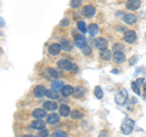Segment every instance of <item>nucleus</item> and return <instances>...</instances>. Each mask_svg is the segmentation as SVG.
I'll list each match as a JSON object with an SVG mask.
<instances>
[{
	"label": "nucleus",
	"mask_w": 146,
	"mask_h": 137,
	"mask_svg": "<svg viewBox=\"0 0 146 137\" xmlns=\"http://www.w3.org/2000/svg\"><path fill=\"white\" fill-rule=\"evenodd\" d=\"M94 45H95V47H98L100 51H101V50H106L107 49L108 43H107V40L105 38H96L94 40Z\"/></svg>",
	"instance_id": "obj_4"
},
{
	"label": "nucleus",
	"mask_w": 146,
	"mask_h": 137,
	"mask_svg": "<svg viewBox=\"0 0 146 137\" xmlns=\"http://www.w3.org/2000/svg\"><path fill=\"white\" fill-rule=\"evenodd\" d=\"M57 66H58V68H61V69H63V70H72L73 63L71 61H68V60H61V61H58Z\"/></svg>",
	"instance_id": "obj_6"
},
{
	"label": "nucleus",
	"mask_w": 146,
	"mask_h": 137,
	"mask_svg": "<svg viewBox=\"0 0 146 137\" xmlns=\"http://www.w3.org/2000/svg\"><path fill=\"white\" fill-rule=\"evenodd\" d=\"M82 51H83L84 55H90L91 53V49L89 46H85L84 49H82Z\"/></svg>",
	"instance_id": "obj_33"
},
{
	"label": "nucleus",
	"mask_w": 146,
	"mask_h": 137,
	"mask_svg": "<svg viewBox=\"0 0 146 137\" xmlns=\"http://www.w3.org/2000/svg\"><path fill=\"white\" fill-rule=\"evenodd\" d=\"M112 58H113V61H115L116 63H123L125 61V55L123 53L122 51H116L115 53H113Z\"/></svg>",
	"instance_id": "obj_10"
},
{
	"label": "nucleus",
	"mask_w": 146,
	"mask_h": 137,
	"mask_svg": "<svg viewBox=\"0 0 146 137\" xmlns=\"http://www.w3.org/2000/svg\"><path fill=\"white\" fill-rule=\"evenodd\" d=\"M32 115L36 119H43L44 117H46V109H42V108H38V109H34L33 113H32Z\"/></svg>",
	"instance_id": "obj_12"
},
{
	"label": "nucleus",
	"mask_w": 146,
	"mask_h": 137,
	"mask_svg": "<svg viewBox=\"0 0 146 137\" xmlns=\"http://www.w3.org/2000/svg\"><path fill=\"white\" fill-rule=\"evenodd\" d=\"M125 6L128 10H136L140 6V0H128L125 3Z\"/></svg>",
	"instance_id": "obj_13"
},
{
	"label": "nucleus",
	"mask_w": 146,
	"mask_h": 137,
	"mask_svg": "<svg viewBox=\"0 0 146 137\" xmlns=\"http://www.w3.org/2000/svg\"><path fill=\"white\" fill-rule=\"evenodd\" d=\"M84 94H85V90H84V88L83 86H77V88L73 90V95L76 96V97H83L84 96Z\"/></svg>",
	"instance_id": "obj_20"
},
{
	"label": "nucleus",
	"mask_w": 146,
	"mask_h": 137,
	"mask_svg": "<svg viewBox=\"0 0 146 137\" xmlns=\"http://www.w3.org/2000/svg\"><path fill=\"white\" fill-rule=\"evenodd\" d=\"M88 32H89V34H90L91 36H95V35L99 33V26L95 24V23L90 24V26L88 27Z\"/></svg>",
	"instance_id": "obj_21"
},
{
	"label": "nucleus",
	"mask_w": 146,
	"mask_h": 137,
	"mask_svg": "<svg viewBox=\"0 0 146 137\" xmlns=\"http://www.w3.org/2000/svg\"><path fill=\"white\" fill-rule=\"evenodd\" d=\"M135 61H136V56H134V57H133V60H130V61H129V62H130V65H133Z\"/></svg>",
	"instance_id": "obj_36"
},
{
	"label": "nucleus",
	"mask_w": 146,
	"mask_h": 137,
	"mask_svg": "<svg viewBox=\"0 0 146 137\" xmlns=\"http://www.w3.org/2000/svg\"><path fill=\"white\" fill-rule=\"evenodd\" d=\"M31 126L35 130H43V129H45V123L42 119H36V120H34L33 123H32Z\"/></svg>",
	"instance_id": "obj_15"
},
{
	"label": "nucleus",
	"mask_w": 146,
	"mask_h": 137,
	"mask_svg": "<svg viewBox=\"0 0 146 137\" xmlns=\"http://www.w3.org/2000/svg\"><path fill=\"white\" fill-rule=\"evenodd\" d=\"M94 94H95V96L99 98V99H101L102 97H104V92H102V89L100 88V86H96L95 88V90H94Z\"/></svg>",
	"instance_id": "obj_27"
},
{
	"label": "nucleus",
	"mask_w": 146,
	"mask_h": 137,
	"mask_svg": "<svg viewBox=\"0 0 146 137\" xmlns=\"http://www.w3.org/2000/svg\"><path fill=\"white\" fill-rule=\"evenodd\" d=\"M82 5V0H71V6L73 9H78Z\"/></svg>",
	"instance_id": "obj_30"
},
{
	"label": "nucleus",
	"mask_w": 146,
	"mask_h": 137,
	"mask_svg": "<svg viewBox=\"0 0 146 137\" xmlns=\"http://www.w3.org/2000/svg\"><path fill=\"white\" fill-rule=\"evenodd\" d=\"M71 114V111H70V107L67 104H62L60 107V115H63V117H68Z\"/></svg>",
	"instance_id": "obj_23"
},
{
	"label": "nucleus",
	"mask_w": 146,
	"mask_h": 137,
	"mask_svg": "<svg viewBox=\"0 0 146 137\" xmlns=\"http://www.w3.org/2000/svg\"><path fill=\"white\" fill-rule=\"evenodd\" d=\"M22 137H35V136H32V135H25V136H22Z\"/></svg>",
	"instance_id": "obj_38"
},
{
	"label": "nucleus",
	"mask_w": 146,
	"mask_h": 137,
	"mask_svg": "<svg viewBox=\"0 0 146 137\" xmlns=\"http://www.w3.org/2000/svg\"><path fill=\"white\" fill-rule=\"evenodd\" d=\"M33 94H34V96L36 98H42V97H44V95L46 94V90H45V88L43 85H38V86L34 88Z\"/></svg>",
	"instance_id": "obj_8"
},
{
	"label": "nucleus",
	"mask_w": 146,
	"mask_h": 137,
	"mask_svg": "<svg viewBox=\"0 0 146 137\" xmlns=\"http://www.w3.org/2000/svg\"><path fill=\"white\" fill-rule=\"evenodd\" d=\"M46 97H49L50 99H58L60 97H58V94H57V91H55V90H48L46 91Z\"/></svg>",
	"instance_id": "obj_25"
},
{
	"label": "nucleus",
	"mask_w": 146,
	"mask_h": 137,
	"mask_svg": "<svg viewBox=\"0 0 146 137\" xmlns=\"http://www.w3.org/2000/svg\"><path fill=\"white\" fill-rule=\"evenodd\" d=\"M115 47L117 49V51H119V49H124V47H123V45H121V44H116Z\"/></svg>",
	"instance_id": "obj_35"
},
{
	"label": "nucleus",
	"mask_w": 146,
	"mask_h": 137,
	"mask_svg": "<svg viewBox=\"0 0 146 137\" xmlns=\"http://www.w3.org/2000/svg\"><path fill=\"white\" fill-rule=\"evenodd\" d=\"M44 76L49 78V79H51V78H57L58 72L56 69H54V68H46V69L44 70Z\"/></svg>",
	"instance_id": "obj_14"
},
{
	"label": "nucleus",
	"mask_w": 146,
	"mask_h": 137,
	"mask_svg": "<svg viewBox=\"0 0 146 137\" xmlns=\"http://www.w3.org/2000/svg\"><path fill=\"white\" fill-rule=\"evenodd\" d=\"M48 136H49V131H48L46 129H43V130H40L39 135H38V137H48Z\"/></svg>",
	"instance_id": "obj_32"
},
{
	"label": "nucleus",
	"mask_w": 146,
	"mask_h": 137,
	"mask_svg": "<svg viewBox=\"0 0 146 137\" xmlns=\"http://www.w3.org/2000/svg\"><path fill=\"white\" fill-rule=\"evenodd\" d=\"M136 39H138V36H136V33L134 30H127L124 33V40L128 44H134Z\"/></svg>",
	"instance_id": "obj_3"
},
{
	"label": "nucleus",
	"mask_w": 146,
	"mask_h": 137,
	"mask_svg": "<svg viewBox=\"0 0 146 137\" xmlns=\"http://www.w3.org/2000/svg\"><path fill=\"white\" fill-rule=\"evenodd\" d=\"M127 98H128V92H127V90H125V89L119 90V91H118V92L116 94V96H115L116 103H117V104H119V106H122V104H124V103H125Z\"/></svg>",
	"instance_id": "obj_2"
},
{
	"label": "nucleus",
	"mask_w": 146,
	"mask_h": 137,
	"mask_svg": "<svg viewBox=\"0 0 146 137\" xmlns=\"http://www.w3.org/2000/svg\"><path fill=\"white\" fill-rule=\"evenodd\" d=\"M68 24H70V21H68L67 18H63V20L60 22V26H65V27H66V26H68Z\"/></svg>",
	"instance_id": "obj_34"
},
{
	"label": "nucleus",
	"mask_w": 146,
	"mask_h": 137,
	"mask_svg": "<svg viewBox=\"0 0 146 137\" xmlns=\"http://www.w3.org/2000/svg\"><path fill=\"white\" fill-rule=\"evenodd\" d=\"M100 58H102L104 61H110L112 58V53H111V51H110L108 49H106V50H101L100 51Z\"/></svg>",
	"instance_id": "obj_16"
},
{
	"label": "nucleus",
	"mask_w": 146,
	"mask_h": 137,
	"mask_svg": "<svg viewBox=\"0 0 146 137\" xmlns=\"http://www.w3.org/2000/svg\"><path fill=\"white\" fill-rule=\"evenodd\" d=\"M43 107H44V109H46V111H55V109L57 108V104L52 101H46V102H44Z\"/></svg>",
	"instance_id": "obj_19"
},
{
	"label": "nucleus",
	"mask_w": 146,
	"mask_h": 137,
	"mask_svg": "<svg viewBox=\"0 0 146 137\" xmlns=\"http://www.w3.org/2000/svg\"><path fill=\"white\" fill-rule=\"evenodd\" d=\"M77 28H78V30L82 32V33H85V32H88V27H86V24L84 23L83 21H79L78 23H77Z\"/></svg>",
	"instance_id": "obj_26"
},
{
	"label": "nucleus",
	"mask_w": 146,
	"mask_h": 137,
	"mask_svg": "<svg viewBox=\"0 0 146 137\" xmlns=\"http://www.w3.org/2000/svg\"><path fill=\"white\" fill-rule=\"evenodd\" d=\"M52 137H67V135L63 131H55L52 134Z\"/></svg>",
	"instance_id": "obj_31"
},
{
	"label": "nucleus",
	"mask_w": 146,
	"mask_h": 137,
	"mask_svg": "<svg viewBox=\"0 0 146 137\" xmlns=\"http://www.w3.org/2000/svg\"><path fill=\"white\" fill-rule=\"evenodd\" d=\"M73 89L71 85H65L63 86V88L61 89V92H62V95L63 96H70V95H72L73 94Z\"/></svg>",
	"instance_id": "obj_22"
},
{
	"label": "nucleus",
	"mask_w": 146,
	"mask_h": 137,
	"mask_svg": "<svg viewBox=\"0 0 146 137\" xmlns=\"http://www.w3.org/2000/svg\"><path fill=\"white\" fill-rule=\"evenodd\" d=\"M71 115H72L73 119H79V118L83 117V114H82V112H79V111H72Z\"/></svg>",
	"instance_id": "obj_28"
},
{
	"label": "nucleus",
	"mask_w": 146,
	"mask_h": 137,
	"mask_svg": "<svg viewBox=\"0 0 146 137\" xmlns=\"http://www.w3.org/2000/svg\"><path fill=\"white\" fill-rule=\"evenodd\" d=\"M131 88H133L134 92H135L136 95H141V91H140L139 86H138V83H136V81H133V83H131Z\"/></svg>",
	"instance_id": "obj_29"
},
{
	"label": "nucleus",
	"mask_w": 146,
	"mask_h": 137,
	"mask_svg": "<svg viewBox=\"0 0 146 137\" xmlns=\"http://www.w3.org/2000/svg\"><path fill=\"white\" fill-rule=\"evenodd\" d=\"M61 45L60 44H51L49 46V53L51 55V56H56L61 52Z\"/></svg>",
	"instance_id": "obj_9"
},
{
	"label": "nucleus",
	"mask_w": 146,
	"mask_h": 137,
	"mask_svg": "<svg viewBox=\"0 0 146 137\" xmlns=\"http://www.w3.org/2000/svg\"><path fill=\"white\" fill-rule=\"evenodd\" d=\"M134 125H135L134 120H131L130 118H124L122 121V125H121V131L124 135H129V134H131V131H133Z\"/></svg>",
	"instance_id": "obj_1"
},
{
	"label": "nucleus",
	"mask_w": 146,
	"mask_h": 137,
	"mask_svg": "<svg viewBox=\"0 0 146 137\" xmlns=\"http://www.w3.org/2000/svg\"><path fill=\"white\" fill-rule=\"evenodd\" d=\"M136 20H138V17L133 15V13H125V15L123 16V21H124L127 24H134Z\"/></svg>",
	"instance_id": "obj_11"
},
{
	"label": "nucleus",
	"mask_w": 146,
	"mask_h": 137,
	"mask_svg": "<svg viewBox=\"0 0 146 137\" xmlns=\"http://www.w3.org/2000/svg\"><path fill=\"white\" fill-rule=\"evenodd\" d=\"M58 121H60V115H58V114L52 113V114H50V115H48V123L49 124L54 125V124H57Z\"/></svg>",
	"instance_id": "obj_18"
},
{
	"label": "nucleus",
	"mask_w": 146,
	"mask_h": 137,
	"mask_svg": "<svg viewBox=\"0 0 146 137\" xmlns=\"http://www.w3.org/2000/svg\"><path fill=\"white\" fill-rule=\"evenodd\" d=\"M60 45H61V49H62V50H65V51H71L72 47H73L72 43L70 41V40H67V39H62Z\"/></svg>",
	"instance_id": "obj_17"
},
{
	"label": "nucleus",
	"mask_w": 146,
	"mask_h": 137,
	"mask_svg": "<svg viewBox=\"0 0 146 137\" xmlns=\"http://www.w3.org/2000/svg\"><path fill=\"white\" fill-rule=\"evenodd\" d=\"M63 86H65V84H63L61 80H54L52 83H51V88H52V90H55V91L61 90Z\"/></svg>",
	"instance_id": "obj_24"
},
{
	"label": "nucleus",
	"mask_w": 146,
	"mask_h": 137,
	"mask_svg": "<svg viewBox=\"0 0 146 137\" xmlns=\"http://www.w3.org/2000/svg\"><path fill=\"white\" fill-rule=\"evenodd\" d=\"M4 24H5V22L3 21V18H0V27H1V26H4Z\"/></svg>",
	"instance_id": "obj_37"
},
{
	"label": "nucleus",
	"mask_w": 146,
	"mask_h": 137,
	"mask_svg": "<svg viewBox=\"0 0 146 137\" xmlns=\"http://www.w3.org/2000/svg\"><path fill=\"white\" fill-rule=\"evenodd\" d=\"M82 13H83V16H85V17H93L95 15V7L93 5H86L83 7Z\"/></svg>",
	"instance_id": "obj_7"
},
{
	"label": "nucleus",
	"mask_w": 146,
	"mask_h": 137,
	"mask_svg": "<svg viewBox=\"0 0 146 137\" xmlns=\"http://www.w3.org/2000/svg\"><path fill=\"white\" fill-rule=\"evenodd\" d=\"M74 43H76L77 46L80 47V49H84L85 46H88V44H86V39L80 34H76L74 35Z\"/></svg>",
	"instance_id": "obj_5"
}]
</instances>
